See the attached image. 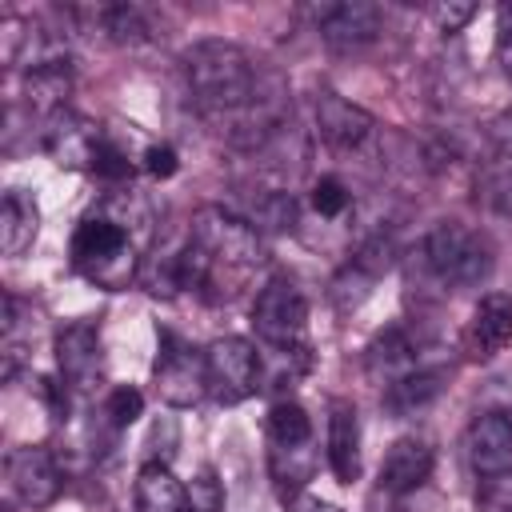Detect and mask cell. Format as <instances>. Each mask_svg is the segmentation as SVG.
<instances>
[{"mask_svg":"<svg viewBox=\"0 0 512 512\" xmlns=\"http://www.w3.org/2000/svg\"><path fill=\"white\" fill-rule=\"evenodd\" d=\"M260 264H264L260 232L244 216L224 212L216 204L192 216L188 240L172 256L176 284L208 300H232Z\"/></svg>","mask_w":512,"mask_h":512,"instance_id":"obj_1","label":"cell"},{"mask_svg":"<svg viewBox=\"0 0 512 512\" xmlns=\"http://www.w3.org/2000/svg\"><path fill=\"white\" fill-rule=\"evenodd\" d=\"M72 268L84 272L96 288L120 292L140 276L132 232L116 216H84L72 232Z\"/></svg>","mask_w":512,"mask_h":512,"instance_id":"obj_2","label":"cell"},{"mask_svg":"<svg viewBox=\"0 0 512 512\" xmlns=\"http://www.w3.org/2000/svg\"><path fill=\"white\" fill-rule=\"evenodd\" d=\"M420 256L428 276L440 280L444 288H476L492 272V244L460 220H440L424 236Z\"/></svg>","mask_w":512,"mask_h":512,"instance_id":"obj_3","label":"cell"},{"mask_svg":"<svg viewBox=\"0 0 512 512\" xmlns=\"http://www.w3.org/2000/svg\"><path fill=\"white\" fill-rule=\"evenodd\" d=\"M252 328L268 348L284 356H304L308 352V300L300 284L288 276H272L252 300Z\"/></svg>","mask_w":512,"mask_h":512,"instance_id":"obj_4","label":"cell"},{"mask_svg":"<svg viewBox=\"0 0 512 512\" xmlns=\"http://www.w3.org/2000/svg\"><path fill=\"white\" fill-rule=\"evenodd\" d=\"M152 384L168 408H192L208 396V368L204 352L180 340L172 328H160V356L152 368Z\"/></svg>","mask_w":512,"mask_h":512,"instance_id":"obj_5","label":"cell"},{"mask_svg":"<svg viewBox=\"0 0 512 512\" xmlns=\"http://www.w3.org/2000/svg\"><path fill=\"white\" fill-rule=\"evenodd\" d=\"M208 396L216 404H240L260 388V352L244 336H220L204 348Z\"/></svg>","mask_w":512,"mask_h":512,"instance_id":"obj_6","label":"cell"},{"mask_svg":"<svg viewBox=\"0 0 512 512\" xmlns=\"http://www.w3.org/2000/svg\"><path fill=\"white\" fill-rule=\"evenodd\" d=\"M4 484H8V496L16 504L48 508L64 492V472H60V464H56V456L48 448L24 444V448H12L4 456Z\"/></svg>","mask_w":512,"mask_h":512,"instance_id":"obj_7","label":"cell"},{"mask_svg":"<svg viewBox=\"0 0 512 512\" xmlns=\"http://www.w3.org/2000/svg\"><path fill=\"white\" fill-rule=\"evenodd\" d=\"M312 24L320 32V40L328 48H340V52H352V48H364L380 36L384 28V12L368 0H336V4H320L312 8Z\"/></svg>","mask_w":512,"mask_h":512,"instance_id":"obj_8","label":"cell"},{"mask_svg":"<svg viewBox=\"0 0 512 512\" xmlns=\"http://www.w3.org/2000/svg\"><path fill=\"white\" fill-rule=\"evenodd\" d=\"M464 456L480 480L512 472V412L484 408L480 416H472V424L464 432Z\"/></svg>","mask_w":512,"mask_h":512,"instance_id":"obj_9","label":"cell"},{"mask_svg":"<svg viewBox=\"0 0 512 512\" xmlns=\"http://www.w3.org/2000/svg\"><path fill=\"white\" fill-rule=\"evenodd\" d=\"M104 132L92 124V120H84V116H76V112H60V116H52L48 120V128H44V148H48V156L60 164V168H80V172H96V160H100V152H104Z\"/></svg>","mask_w":512,"mask_h":512,"instance_id":"obj_10","label":"cell"},{"mask_svg":"<svg viewBox=\"0 0 512 512\" xmlns=\"http://www.w3.org/2000/svg\"><path fill=\"white\" fill-rule=\"evenodd\" d=\"M56 368L64 388L72 392H92L104 376V352H100V332L88 320L68 324L56 336Z\"/></svg>","mask_w":512,"mask_h":512,"instance_id":"obj_11","label":"cell"},{"mask_svg":"<svg viewBox=\"0 0 512 512\" xmlns=\"http://www.w3.org/2000/svg\"><path fill=\"white\" fill-rule=\"evenodd\" d=\"M316 132L328 148L336 152H356L360 144H368V136L376 132L372 112H364L360 104H352L340 92H320L316 96Z\"/></svg>","mask_w":512,"mask_h":512,"instance_id":"obj_12","label":"cell"},{"mask_svg":"<svg viewBox=\"0 0 512 512\" xmlns=\"http://www.w3.org/2000/svg\"><path fill=\"white\" fill-rule=\"evenodd\" d=\"M512 344V296L508 292H488L468 316L464 328V352L472 360H492Z\"/></svg>","mask_w":512,"mask_h":512,"instance_id":"obj_13","label":"cell"},{"mask_svg":"<svg viewBox=\"0 0 512 512\" xmlns=\"http://www.w3.org/2000/svg\"><path fill=\"white\" fill-rule=\"evenodd\" d=\"M432 464H436V452L424 436H400L388 444L380 460V488L392 496H408L432 476Z\"/></svg>","mask_w":512,"mask_h":512,"instance_id":"obj_14","label":"cell"},{"mask_svg":"<svg viewBox=\"0 0 512 512\" xmlns=\"http://www.w3.org/2000/svg\"><path fill=\"white\" fill-rule=\"evenodd\" d=\"M328 468L340 484H352L360 476V416L352 400L328 404Z\"/></svg>","mask_w":512,"mask_h":512,"instance_id":"obj_15","label":"cell"},{"mask_svg":"<svg viewBox=\"0 0 512 512\" xmlns=\"http://www.w3.org/2000/svg\"><path fill=\"white\" fill-rule=\"evenodd\" d=\"M412 368H420V364H416V348H412V340L404 336V328H384V332H376L372 344L364 348V372H368L380 388L396 384V380L408 376Z\"/></svg>","mask_w":512,"mask_h":512,"instance_id":"obj_16","label":"cell"},{"mask_svg":"<svg viewBox=\"0 0 512 512\" xmlns=\"http://www.w3.org/2000/svg\"><path fill=\"white\" fill-rule=\"evenodd\" d=\"M40 232V208L24 188H8L0 204V252L24 256Z\"/></svg>","mask_w":512,"mask_h":512,"instance_id":"obj_17","label":"cell"},{"mask_svg":"<svg viewBox=\"0 0 512 512\" xmlns=\"http://www.w3.org/2000/svg\"><path fill=\"white\" fill-rule=\"evenodd\" d=\"M136 512H188V488L164 460H148L136 472Z\"/></svg>","mask_w":512,"mask_h":512,"instance_id":"obj_18","label":"cell"},{"mask_svg":"<svg viewBox=\"0 0 512 512\" xmlns=\"http://www.w3.org/2000/svg\"><path fill=\"white\" fill-rule=\"evenodd\" d=\"M72 16L88 20L92 32H100L112 44H140L148 40V20L136 4H96V8H76Z\"/></svg>","mask_w":512,"mask_h":512,"instance_id":"obj_19","label":"cell"},{"mask_svg":"<svg viewBox=\"0 0 512 512\" xmlns=\"http://www.w3.org/2000/svg\"><path fill=\"white\" fill-rule=\"evenodd\" d=\"M440 392H444V372H436V368H412L408 376H400L396 384L384 388V408L392 416H412V412L428 408Z\"/></svg>","mask_w":512,"mask_h":512,"instance_id":"obj_20","label":"cell"},{"mask_svg":"<svg viewBox=\"0 0 512 512\" xmlns=\"http://www.w3.org/2000/svg\"><path fill=\"white\" fill-rule=\"evenodd\" d=\"M268 444L272 448H312V416L296 400H276L268 412Z\"/></svg>","mask_w":512,"mask_h":512,"instance_id":"obj_21","label":"cell"},{"mask_svg":"<svg viewBox=\"0 0 512 512\" xmlns=\"http://www.w3.org/2000/svg\"><path fill=\"white\" fill-rule=\"evenodd\" d=\"M244 220L256 232H292L296 228V200L288 192H264Z\"/></svg>","mask_w":512,"mask_h":512,"instance_id":"obj_22","label":"cell"},{"mask_svg":"<svg viewBox=\"0 0 512 512\" xmlns=\"http://www.w3.org/2000/svg\"><path fill=\"white\" fill-rule=\"evenodd\" d=\"M308 204H312L320 216L336 220V216H344V212H348L352 196H348L344 180H336V176H320V180H312V188H308Z\"/></svg>","mask_w":512,"mask_h":512,"instance_id":"obj_23","label":"cell"},{"mask_svg":"<svg viewBox=\"0 0 512 512\" xmlns=\"http://www.w3.org/2000/svg\"><path fill=\"white\" fill-rule=\"evenodd\" d=\"M104 416H108L112 428H128V424H136V420L144 416V396H140V388H128V384L112 388L108 400H104Z\"/></svg>","mask_w":512,"mask_h":512,"instance_id":"obj_24","label":"cell"},{"mask_svg":"<svg viewBox=\"0 0 512 512\" xmlns=\"http://www.w3.org/2000/svg\"><path fill=\"white\" fill-rule=\"evenodd\" d=\"M476 512H512V472L484 476L476 488Z\"/></svg>","mask_w":512,"mask_h":512,"instance_id":"obj_25","label":"cell"},{"mask_svg":"<svg viewBox=\"0 0 512 512\" xmlns=\"http://www.w3.org/2000/svg\"><path fill=\"white\" fill-rule=\"evenodd\" d=\"M220 484L216 476L204 468L196 480H192V492H188V512H220Z\"/></svg>","mask_w":512,"mask_h":512,"instance_id":"obj_26","label":"cell"},{"mask_svg":"<svg viewBox=\"0 0 512 512\" xmlns=\"http://www.w3.org/2000/svg\"><path fill=\"white\" fill-rule=\"evenodd\" d=\"M428 16L436 20L440 32H460V28L476 16V4H452V0H448V4H432Z\"/></svg>","mask_w":512,"mask_h":512,"instance_id":"obj_27","label":"cell"},{"mask_svg":"<svg viewBox=\"0 0 512 512\" xmlns=\"http://www.w3.org/2000/svg\"><path fill=\"white\" fill-rule=\"evenodd\" d=\"M176 168H180V164H176V148H172V144H152V148L144 152V172H148V176L168 180Z\"/></svg>","mask_w":512,"mask_h":512,"instance_id":"obj_28","label":"cell"},{"mask_svg":"<svg viewBox=\"0 0 512 512\" xmlns=\"http://www.w3.org/2000/svg\"><path fill=\"white\" fill-rule=\"evenodd\" d=\"M284 512H344L340 504H328V500H320V496H312V492H288L284 496Z\"/></svg>","mask_w":512,"mask_h":512,"instance_id":"obj_29","label":"cell"},{"mask_svg":"<svg viewBox=\"0 0 512 512\" xmlns=\"http://www.w3.org/2000/svg\"><path fill=\"white\" fill-rule=\"evenodd\" d=\"M492 140H496V148H500L504 156H512V108L492 120Z\"/></svg>","mask_w":512,"mask_h":512,"instance_id":"obj_30","label":"cell"},{"mask_svg":"<svg viewBox=\"0 0 512 512\" xmlns=\"http://www.w3.org/2000/svg\"><path fill=\"white\" fill-rule=\"evenodd\" d=\"M496 60H500V72L512 80V32H500L496 36Z\"/></svg>","mask_w":512,"mask_h":512,"instance_id":"obj_31","label":"cell"}]
</instances>
